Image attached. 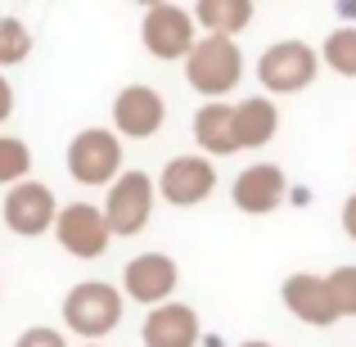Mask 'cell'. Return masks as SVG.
Here are the masks:
<instances>
[{
  "mask_svg": "<svg viewBox=\"0 0 356 347\" xmlns=\"http://www.w3.org/2000/svg\"><path fill=\"white\" fill-rule=\"evenodd\" d=\"M131 5H140V9H154V5H167V0H131Z\"/></svg>",
  "mask_w": 356,
  "mask_h": 347,
  "instance_id": "d4e9b609",
  "label": "cell"
},
{
  "mask_svg": "<svg viewBox=\"0 0 356 347\" xmlns=\"http://www.w3.org/2000/svg\"><path fill=\"white\" fill-rule=\"evenodd\" d=\"M239 347H275V343H266V339H248V343H239Z\"/></svg>",
  "mask_w": 356,
  "mask_h": 347,
  "instance_id": "484cf974",
  "label": "cell"
},
{
  "mask_svg": "<svg viewBox=\"0 0 356 347\" xmlns=\"http://www.w3.org/2000/svg\"><path fill=\"white\" fill-rule=\"evenodd\" d=\"M316 77H321V50L312 41L284 36L257 54V81L266 95H302Z\"/></svg>",
  "mask_w": 356,
  "mask_h": 347,
  "instance_id": "3957f363",
  "label": "cell"
},
{
  "mask_svg": "<svg viewBox=\"0 0 356 347\" xmlns=\"http://www.w3.org/2000/svg\"><path fill=\"white\" fill-rule=\"evenodd\" d=\"M321 63H325L330 72H339V77H356V27H352V23L334 27V32L325 36Z\"/></svg>",
  "mask_w": 356,
  "mask_h": 347,
  "instance_id": "ac0fdd59",
  "label": "cell"
},
{
  "mask_svg": "<svg viewBox=\"0 0 356 347\" xmlns=\"http://www.w3.org/2000/svg\"><path fill=\"white\" fill-rule=\"evenodd\" d=\"M154 203H158V181L145 172H122L113 185H108L104 194V217H108V230H113V239H131V234H140L149 226V217H154Z\"/></svg>",
  "mask_w": 356,
  "mask_h": 347,
  "instance_id": "8992f818",
  "label": "cell"
},
{
  "mask_svg": "<svg viewBox=\"0 0 356 347\" xmlns=\"http://www.w3.org/2000/svg\"><path fill=\"white\" fill-rule=\"evenodd\" d=\"M54 239L68 257L77 261H95L108 252L113 243V230H108V217L99 203H63L59 221H54Z\"/></svg>",
  "mask_w": 356,
  "mask_h": 347,
  "instance_id": "ba28073f",
  "label": "cell"
},
{
  "mask_svg": "<svg viewBox=\"0 0 356 347\" xmlns=\"http://www.w3.org/2000/svg\"><path fill=\"white\" fill-rule=\"evenodd\" d=\"M14 118V86H9V77L0 72V127Z\"/></svg>",
  "mask_w": 356,
  "mask_h": 347,
  "instance_id": "603a6c76",
  "label": "cell"
},
{
  "mask_svg": "<svg viewBox=\"0 0 356 347\" xmlns=\"http://www.w3.org/2000/svg\"><path fill=\"white\" fill-rule=\"evenodd\" d=\"M127 172L122 167V136L108 127H86L72 136L68 145V176L86 190H99V185H113L118 176Z\"/></svg>",
  "mask_w": 356,
  "mask_h": 347,
  "instance_id": "277c9868",
  "label": "cell"
},
{
  "mask_svg": "<svg viewBox=\"0 0 356 347\" xmlns=\"http://www.w3.org/2000/svg\"><path fill=\"white\" fill-rule=\"evenodd\" d=\"M330 293H334V307H339V316H356V266H334L330 275Z\"/></svg>",
  "mask_w": 356,
  "mask_h": 347,
  "instance_id": "44dd1931",
  "label": "cell"
},
{
  "mask_svg": "<svg viewBox=\"0 0 356 347\" xmlns=\"http://www.w3.org/2000/svg\"><path fill=\"white\" fill-rule=\"evenodd\" d=\"M32 176V145L18 136H0V185H18Z\"/></svg>",
  "mask_w": 356,
  "mask_h": 347,
  "instance_id": "ffe728a7",
  "label": "cell"
},
{
  "mask_svg": "<svg viewBox=\"0 0 356 347\" xmlns=\"http://www.w3.org/2000/svg\"><path fill=\"white\" fill-rule=\"evenodd\" d=\"M194 23L212 36H239L252 23V0H194Z\"/></svg>",
  "mask_w": 356,
  "mask_h": 347,
  "instance_id": "e0dca14e",
  "label": "cell"
},
{
  "mask_svg": "<svg viewBox=\"0 0 356 347\" xmlns=\"http://www.w3.org/2000/svg\"><path fill=\"white\" fill-rule=\"evenodd\" d=\"M343 234H348V239L356 243V194H348V203H343Z\"/></svg>",
  "mask_w": 356,
  "mask_h": 347,
  "instance_id": "cb8c5ba5",
  "label": "cell"
},
{
  "mask_svg": "<svg viewBox=\"0 0 356 347\" xmlns=\"http://www.w3.org/2000/svg\"><path fill=\"white\" fill-rule=\"evenodd\" d=\"M27 54H32V32H27V23L14 18V14H0V72L18 68Z\"/></svg>",
  "mask_w": 356,
  "mask_h": 347,
  "instance_id": "d6986e66",
  "label": "cell"
},
{
  "mask_svg": "<svg viewBox=\"0 0 356 347\" xmlns=\"http://www.w3.org/2000/svg\"><path fill=\"white\" fill-rule=\"evenodd\" d=\"M289 194V176L280 163H252L243 167L235 176V185H230V199H235L239 212H248V217H270V212L284 203Z\"/></svg>",
  "mask_w": 356,
  "mask_h": 347,
  "instance_id": "4fadbf2b",
  "label": "cell"
},
{
  "mask_svg": "<svg viewBox=\"0 0 356 347\" xmlns=\"http://www.w3.org/2000/svg\"><path fill=\"white\" fill-rule=\"evenodd\" d=\"M59 208H63V203L54 199L50 185L36 181V176H27V181H18V185H9V190H5L0 217H5V226L14 230L18 239H41L45 230H54Z\"/></svg>",
  "mask_w": 356,
  "mask_h": 347,
  "instance_id": "52a82bcc",
  "label": "cell"
},
{
  "mask_svg": "<svg viewBox=\"0 0 356 347\" xmlns=\"http://www.w3.org/2000/svg\"><path fill=\"white\" fill-rule=\"evenodd\" d=\"M140 343L145 347H199L203 343L199 312H194L190 302H176V298L163 302V307H149Z\"/></svg>",
  "mask_w": 356,
  "mask_h": 347,
  "instance_id": "5bb4252c",
  "label": "cell"
},
{
  "mask_svg": "<svg viewBox=\"0 0 356 347\" xmlns=\"http://www.w3.org/2000/svg\"><path fill=\"white\" fill-rule=\"evenodd\" d=\"M217 190V158L208 154H176L158 172V199L172 208H199Z\"/></svg>",
  "mask_w": 356,
  "mask_h": 347,
  "instance_id": "9c48e42d",
  "label": "cell"
},
{
  "mask_svg": "<svg viewBox=\"0 0 356 347\" xmlns=\"http://www.w3.org/2000/svg\"><path fill=\"white\" fill-rule=\"evenodd\" d=\"M181 289V266L167 252H136L122 266V293L140 307H163Z\"/></svg>",
  "mask_w": 356,
  "mask_h": 347,
  "instance_id": "30bf717a",
  "label": "cell"
},
{
  "mask_svg": "<svg viewBox=\"0 0 356 347\" xmlns=\"http://www.w3.org/2000/svg\"><path fill=\"white\" fill-rule=\"evenodd\" d=\"M122 312H127V293L122 284H108V280H81L63 293V330L77 334L86 343H99L104 334H113L122 325Z\"/></svg>",
  "mask_w": 356,
  "mask_h": 347,
  "instance_id": "6da1fadb",
  "label": "cell"
},
{
  "mask_svg": "<svg viewBox=\"0 0 356 347\" xmlns=\"http://www.w3.org/2000/svg\"><path fill=\"white\" fill-rule=\"evenodd\" d=\"M86 347H104V343H86Z\"/></svg>",
  "mask_w": 356,
  "mask_h": 347,
  "instance_id": "4316f807",
  "label": "cell"
},
{
  "mask_svg": "<svg viewBox=\"0 0 356 347\" xmlns=\"http://www.w3.org/2000/svg\"><path fill=\"white\" fill-rule=\"evenodd\" d=\"M280 302H284V312L293 316V321L312 325V330H330V325L343 321L339 307H334L330 280H325V275H312V271L289 275L284 284H280Z\"/></svg>",
  "mask_w": 356,
  "mask_h": 347,
  "instance_id": "7c38bea8",
  "label": "cell"
},
{
  "mask_svg": "<svg viewBox=\"0 0 356 347\" xmlns=\"http://www.w3.org/2000/svg\"><path fill=\"white\" fill-rule=\"evenodd\" d=\"M185 81H190V90H199V95H208V99H226L230 90H239V81H243L239 41L235 36L203 32L199 45L190 50V59H185Z\"/></svg>",
  "mask_w": 356,
  "mask_h": 347,
  "instance_id": "7a4b0ae2",
  "label": "cell"
},
{
  "mask_svg": "<svg viewBox=\"0 0 356 347\" xmlns=\"http://www.w3.org/2000/svg\"><path fill=\"white\" fill-rule=\"evenodd\" d=\"M199 36L203 32H199V23H194V9H181L176 0L145 9V23H140V45H145L158 63L190 59V50L199 45Z\"/></svg>",
  "mask_w": 356,
  "mask_h": 347,
  "instance_id": "5b68a950",
  "label": "cell"
},
{
  "mask_svg": "<svg viewBox=\"0 0 356 347\" xmlns=\"http://www.w3.org/2000/svg\"><path fill=\"white\" fill-rule=\"evenodd\" d=\"M14 347H68V330H54V325H27L18 334Z\"/></svg>",
  "mask_w": 356,
  "mask_h": 347,
  "instance_id": "7402d4cb",
  "label": "cell"
},
{
  "mask_svg": "<svg viewBox=\"0 0 356 347\" xmlns=\"http://www.w3.org/2000/svg\"><path fill=\"white\" fill-rule=\"evenodd\" d=\"M167 122V99L149 81H131L113 99V131L127 140H154Z\"/></svg>",
  "mask_w": 356,
  "mask_h": 347,
  "instance_id": "8fae6325",
  "label": "cell"
},
{
  "mask_svg": "<svg viewBox=\"0 0 356 347\" xmlns=\"http://www.w3.org/2000/svg\"><path fill=\"white\" fill-rule=\"evenodd\" d=\"M194 145L208 158H230L239 154V131H235V104L230 99H203L199 113L190 122Z\"/></svg>",
  "mask_w": 356,
  "mask_h": 347,
  "instance_id": "9a60e30c",
  "label": "cell"
},
{
  "mask_svg": "<svg viewBox=\"0 0 356 347\" xmlns=\"http://www.w3.org/2000/svg\"><path fill=\"white\" fill-rule=\"evenodd\" d=\"M235 131H239V149H261L275 140L280 131V104L270 95H248L235 104Z\"/></svg>",
  "mask_w": 356,
  "mask_h": 347,
  "instance_id": "2e32d148",
  "label": "cell"
}]
</instances>
